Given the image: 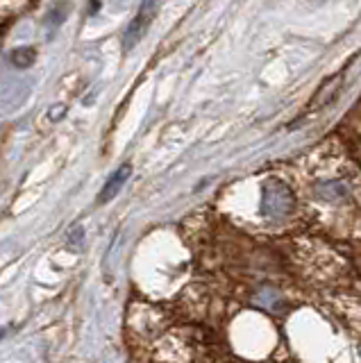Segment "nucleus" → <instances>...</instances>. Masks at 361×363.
I'll return each mask as SVG.
<instances>
[{
	"mask_svg": "<svg viewBox=\"0 0 361 363\" xmlns=\"http://www.w3.org/2000/svg\"><path fill=\"white\" fill-rule=\"evenodd\" d=\"M160 5H162V0H143L141 7L137 9V14L130 21L126 34H123V50L130 52L134 45L145 37V32H148V28L152 26V21L157 16V11H160Z\"/></svg>",
	"mask_w": 361,
	"mask_h": 363,
	"instance_id": "1",
	"label": "nucleus"
},
{
	"mask_svg": "<svg viewBox=\"0 0 361 363\" xmlns=\"http://www.w3.org/2000/svg\"><path fill=\"white\" fill-rule=\"evenodd\" d=\"M130 173H132V168H130V164H123L114 175L109 177V182L105 184V189H103V193L98 196V202L103 204L105 200H111L116 196V193L121 191V186H123V182H126L128 177H130Z\"/></svg>",
	"mask_w": 361,
	"mask_h": 363,
	"instance_id": "2",
	"label": "nucleus"
},
{
	"mask_svg": "<svg viewBox=\"0 0 361 363\" xmlns=\"http://www.w3.org/2000/svg\"><path fill=\"white\" fill-rule=\"evenodd\" d=\"M37 60V50L30 48V45H23V48H16L12 52V64L16 68H30L32 64H35Z\"/></svg>",
	"mask_w": 361,
	"mask_h": 363,
	"instance_id": "3",
	"label": "nucleus"
}]
</instances>
